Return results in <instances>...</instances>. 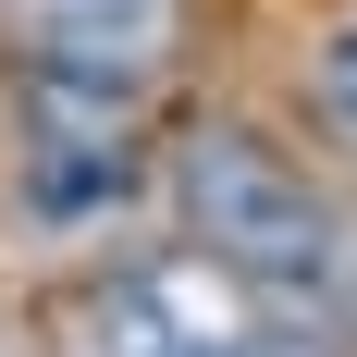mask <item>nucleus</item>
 I'll use <instances>...</instances> for the list:
<instances>
[{
  "label": "nucleus",
  "instance_id": "nucleus-1",
  "mask_svg": "<svg viewBox=\"0 0 357 357\" xmlns=\"http://www.w3.org/2000/svg\"><path fill=\"white\" fill-rule=\"evenodd\" d=\"M185 185V222H197V247L234 259L247 284H321L333 271V210L321 185L296 173L271 136H247V123H197L173 160Z\"/></svg>",
  "mask_w": 357,
  "mask_h": 357
},
{
  "label": "nucleus",
  "instance_id": "nucleus-2",
  "mask_svg": "<svg viewBox=\"0 0 357 357\" xmlns=\"http://www.w3.org/2000/svg\"><path fill=\"white\" fill-rule=\"evenodd\" d=\"M13 111H25V185L37 210H123L148 185V136H136V86H111V74H74L50 62V50H25V86H13Z\"/></svg>",
  "mask_w": 357,
  "mask_h": 357
},
{
  "label": "nucleus",
  "instance_id": "nucleus-3",
  "mask_svg": "<svg viewBox=\"0 0 357 357\" xmlns=\"http://www.w3.org/2000/svg\"><path fill=\"white\" fill-rule=\"evenodd\" d=\"M37 50L74 62V74H111V86H148L160 50H173V0H50Z\"/></svg>",
  "mask_w": 357,
  "mask_h": 357
},
{
  "label": "nucleus",
  "instance_id": "nucleus-4",
  "mask_svg": "<svg viewBox=\"0 0 357 357\" xmlns=\"http://www.w3.org/2000/svg\"><path fill=\"white\" fill-rule=\"evenodd\" d=\"M111 357H234V345H210V333L160 321V308H136V296H111Z\"/></svg>",
  "mask_w": 357,
  "mask_h": 357
},
{
  "label": "nucleus",
  "instance_id": "nucleus-5",
  "mask_svg": "<svg viewBox=\"0 0 357 357\" xmlns=\"http://www.w3.org/2000/svg\"><path fill=\"white\" fill-rule=\"evenodd\" d=\"M308 86H321V123H333V136H357V13L333 25V50H321V74H308Z\"/></svg>",
  "mask_w": 357,
  "mask_h": 357
},
{
  "label": "nucleus",
  "instance_id": "nucleus-6",
  "mask_svg": "<svg viewBox=\"0 0 357 357\" xmlns=\"http://www.w3.org/2000/svg\"><path fill=\"white\" fill-rule=\"evenodd\" d=\"M234 357H333V345H321V333H247Z\"/></svg>",
  "mask_w": 357,
  "mask_h": 357
}]
</instances>
